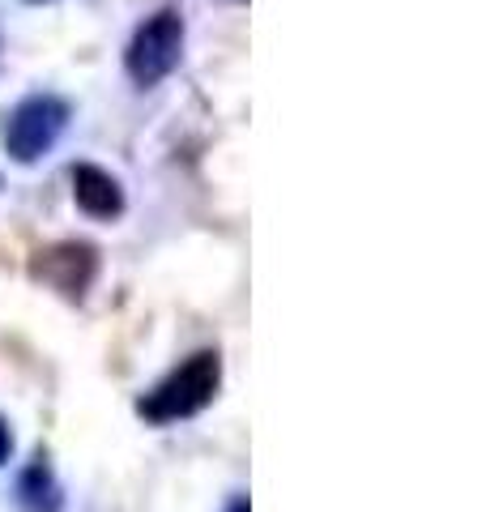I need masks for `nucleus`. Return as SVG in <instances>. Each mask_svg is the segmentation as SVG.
Segmentation results:
<instances>
[{
  "mask_svg": "<svg viewBox=\"0 0 486 512\" xmlns=\"http://www.w3.org/2000/svg\"><path fill=\"white\" fill-rule=\"evenodd\" d=\"M222 384V355L218 350H197L192 359H184L175 372H167L150 393L137 402V414L145 423H180L201 414L218 397Z\"/></svg>",
  "mask_w": 486,
  "mask_h": 512,
  "instance_id": "f257e3e1",
  "label": "nucleus"
},
{
  "mask_svg": "<svg viewBox=\"0 0 486 512\" xmlns=\"http://www.w3.org/2000/svg\"><path fill=\"white\" fill-rule=\"evenodd\" d=\"M180 60H184V18L175 9H158L154 18H145L124 47V69L137 86L167 82L180 69Z\"/></svg>",
  "mask_w": 486,
  "mask_h": 512,
  "instance_id": "f03ea898",
  "label": "nucleus"
},
{
  "mask_svg": "<svg viewBox=\"0 0 486 512\" xmlns=\"http://www.w3.org/2000/svg\"><path fill=\"white\" fill-rule=\"evenodd\" d=\"M64 128H69V103L56 94H30L5 120V154L13 163L30 167L56 146Z\"/></svg>",
  "mask_w": 486,
  "mask_h": 512,
  "instance_id": "7ed1b4c3",
  "label": "nucleus"
},
{
  "mask_svg": "<svg viewBox=\"0 0 486 512\" xmlns=\"http://www.w3.org/2000/svg\"><path fill=\"white\" fill-rule=\"evenodd\" d=\"M94 269H99V256H94L90 244H77V239H64V244H52L35 252L30 261V274L39 282H47L52 291H60L64 299H81L94 282Z\"/></svg>",
  "mask_w": 486,
  "mask_h": 512,
  "instance_id": "20e7f679",
  "label": "nucleus"
},
{
  "mask_svg": "<svg viewBox=\"0 0 486 512\" xmlns=\"http://www.w3.org/2000/svg\"><path fill=\"white\" fill-rule=\"evenodd\" d=\"M73 201L81 214L90 218H120L124 214V188L111 171L94 167V163H77L73 167Z\"/></svg>",
  "mask_w": 486,
  "mask_h": 512,
  "instance_id": "39448f33",
  "label": "nucleus"
},
{
  "mask_svg": "<svg viewBox=\"0 0 486 512\" xmlns=\"http://www.w3.org/2000/svg\"><path fill=\"white\" fill-rule=\"evenodd\" d=\"M18 495H22V504L30 512H56L60 508V487H56V478H52V470H47L43 461H35V466L22 474Z\"/></svg>",
  "mask_w": 486,
  "mask_h": 512,
  "instance_id": "423d86ee",
  "label": "nucleus"
},
{
  "mask_svg": "<svg viewBox=\"0 0 486 512\" xmlns=\"http://www.w3.org/2000/svg\"><path fill=\"white\" fill-rule=\"evenodd\" d=\"M9 453H13V431H9V423L0 419V466L9 461Z\"/></svg>",
  "mask_w": 486,
  "mask_h": 512,
  "instance_id": "0eeeda50",
  "label": "nucleus"
},
{
  "mask_svg": "<svg viewBox=\"0 0 486 512\" xmlns=\"http://www.w3.org/2000/svg\"><path fill=\"white\" fill-rule=\"evenodd\" d=\"M226 512H252V508H248V500H231V504H226Z\"/></svg>",
  "mask_w": 486,
  "mask_h": 512,
  "instance_id": "6e6552de",
  "label": "nucleus"
}]
</instances>
